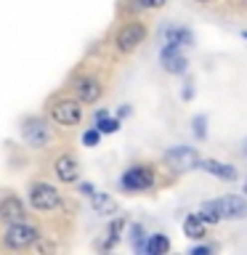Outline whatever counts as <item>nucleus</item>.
I'll return each instance as SVG.
<instances>
[{
  "mask_svg": "<svg viewBox=\"0 0 247 255\" xmlns=\"http://www.w3.org/2000/svg\"><path fill=\"white\" fill-rule=\"evenodd\" d=\"M205 223H218L223 218H247V199L239 194H226L218 199H207L199 207Z\"/></svg>",
  "mask_w": 247,
  "mask_h": 255,
  "instance_id": "obj_1",
  "label": "nucleus"
},
{
  "mask_svg": "<svg viewBox=\"0 0 247 255\" xmlns=\"http://www.w3.org/2000/svg\"><path fill=\"white\" fill-rule=\"evenodd\" d=\"M48 117L61 128H75V125H80V120H83V101H80L77 96L75 99H69V96L53 99L48 104Z\"/></svg>",
  "mask_w": 247,
  "mask_h": 255,
  "instance_id": "obj_2",
  "label": "nucleus"
},
{
  "mask_svg": "<svg viewBox=\"0 0 247 255\" xmlns=\"http://www.w3.org/2000/svg\"><path fill=\"white\" fill-rule=\"evenodd\" d=\"M43 237L37 226H32L27 221H16V223H5L3 231V247L5 250H27Z\"/></svg>",
  "mask_w": 247,
  "mask_h": 255,
  "instance_id": "obj_3",
  "label": "nucleus"
},
{
  "mask_svg": "<svg viewBox=\"0 0 247 255\" xmlns=\"http://www.w3.org/2000/svg\"><path fill=\"white\" fill-rule=\"evenodd\" d=\"M29 207L37 213H53L56 207H61L59 189L48 181H35L29 186Z\"/></svg>",
  "mask_w": 247,
  "mask_h": 255,
  "instance_id": "obj_4",
  "label": "nucleus"
},
{
  "mask_svg": "<svg viewBox=\"0 0 247 255\" xmlns=\"http://www.w3.org/2000/svg\"><path fill=\"white\" fill-rule=\"evenodd\" d=\"M143 40H146V27H143L141 21H127L120 27L117 37H115V45H117V51H123V53H133Z\"/></svg>",
  "mask_w": 247,
  "mask_h": 255,
  "instance_id": "obj_5",
  "label": "nucleus"
},
{
  "mask_svg": "<svg viewBox=\"0 0 247 255\" xmlns=\"http://www.w3.org/2000/svg\"><path fill=\"white\" fill-rule=\"evenodd\" d=\"M120 183H123L125 191H146V189L154 186V173H151V167H146V165H133L123 173Z\"/></svg>",
  "mask_w": 247,
  "mask_h": 255,
  "instance_id": "obj_6",
  "label": "nucleus"
},
{
  "mask_svg": "<svg viewBox=\"0 0 247 255\" xmlns=\"http://www.w3.org/2000/svg\"><path fill=\"white\" fill-rule=\"evenodd\" d=\"M21 135H24V141L29 143V146H35V149H43L48 146V141H51V130H48V125H45V120H40V117H27L21 123Z\"/></svg>",
  "mask_w": 247,
  "mask_h": 255,
  "instance_id": "obj_7",
  "label": "nucleus"
},
{
  "mask_svg": "<svg viewBox=\"0 0 247 255\" xmlns=\"http://www.w3.org/2000/svg\"><path fill=\"white\" fill-rule=\"evenodd\" d=\"M0 221L3 223L27 221V205H24V199L16 197V194H3L0 197Z\"/></svg>",
  "mask_w": 247,
  "mask_h": 255,
  "instance_id": "obj_8",
  "label": "nucleus"
},
{
  "mask_svg": "<svg viewBox=\"0 0 247 255\" xmlns=\"http://www.w3.org/2000/svg\"><path fill=\"white\" fill-rule=\"evenodd\" d=\"M72 91H75V96L83 104H96L101 99V83L91 75H80L75 77V83H72Z\"/></svg>",
  "mask_w": 247,
  "mask_h": 255,
  "instance_id": "obj_9",
  "label": "nucleus"
},
{
  "mask_svg": "<svg viewBox=\"0 0 247 255\" xmlns=\"http://www.w3.org/2000/svg\"><path fill=\"white\" fill-rule=\"evenodd\" d=\"M53 175L61 183H75L80 178V162L75 154H59L53 159Z\"/></svg>",
  "mask_w": 247,
  "mask_h": 255,
  "instance_id": "obj_10",
  "label": "nucleus"
},
{
  "mask_svg": "<svg viewBox=\"0 0 247 255\" xmlns=\"http://www.w3.org/2000/svg\"><path fill=\"white\" fill-rule=\"evenodd\" d=\"M167 162H173L175 167H181V170H191V167H199V154L194 149H189V146H175L167 151Z\"/></svg>",
  "mask_w": 247,
  "mask_h": 255,
  "instance_id": "obj_11",
  "label": "nucleus"
},
{
  "mask_svg": "<svg viewBox=\"0 0 247 255\" xmlns=\"http://www.w3.org/2000/svg\"><path fill=\"white\" fill-rule=\"evenodd\" d=\"M162 67L167 72H173V75L186 72V59H183V53H181V45H165V51H162Z\"/></svg>",
  "mask_w": 247,
  "mask_h": 255,
  "instance_id": "obj_12",
  "label": "nucleus"
},
{
  "mask_svg": "<svg viewBox=\"0 0 247 255\" xmlns=\"http://www.w3.org/2000/svg\"><path fill=\"white\" fill-rule=\"evenodd\" d=\"M199 167H202L205 173L215 175V178H223V181H234V178H237V170H234V165L218 162V159H202V162H199Z\"/></svg>",
  "mask_w": 247,
  "mask_h": 255,
  "instance_id": "obj_13",
  "label": "nucleus"
},
{
  "mask_svg": "<svg viewBox=\"0 0 247 255\" xmlns=\"http://www.w3.org/2000/svg\"><path fill=\"white\" fill-rule=\"evenodd\" d=\"M165 43L167 45H191V32L186 27H167L165 29Z\"/></svg>",
  "mask_w": 247,
  "mask_h": 255,
  "instance_id": "obj_14",
  "label": "nucleus"
},
{
  "mask_svg": "<svg viewBox=\"0 0 247 255\" xmlns=\"http://www.w3.org/2000/svg\"><path fill=\"white\" fill-rule=\"evenodd\" d=\"M183 234H186L189 239H202L205 237V221L202 215H189L186 221H183Z\"/></svg>",
  "mask_w": 247,
  "mask_h": 255,
  "instance_id": "obj_15",
  "label": "nucleus"
},
{
  "mask_svg": "<svg viewBox=\"0 0 247 255\" xmlns=\"http://www.w3.org/2000/svg\"><path fill=\"white\" fill-rule=\"evenodd\" d=\"M91 205H93V210L99 213V215H112V213L117 210L115 199H112L109 194H99V191H93V197H91Z\"/></svg>",
  "mask_w": 247,
  "mask_h": 255,
  "instance_id": "obj_16",
  "label": "nucleus"
},
{
  "mask_svg": "<svg viewBox=\"0 0 247 255\" xmlns=\"http://www.w3.org/2000/svg\"><path fill=\"white\" fill-rule=\"evenodd\" d=\"M143 250H146L149 255H167L170 253V239H167L165 234H151Z\"/></svg>",
  "mask_w": 247,
  "mask_h": 255,
  "instance_id": "obj_17",
  "label": "nucleus"
},
{
  "mask_svg": "<svg viewBox=\"0 0 247 255\" xmlns=\"http://www.w3.org/2000/svg\"><path fill=\"white\" fill-rule=\"evenodd\" d=\"M123 226H125V221H123V218H115V223H112L109 231H107V242L101 245L104 250H109V247L117 245V237H120V231H123Z\"/></svg>",
  "mask_w": 247,
  "mask_h": 255,
  "instance_id": "obj_18",
  "label": "nucleus"
},
{
  "mask_svg": "<svg viewBox=\"0 0 247 255\" xmlns=\"http://www.w3.org/2000/svg\"><path fill=\"white\" fill-rule=\"evenodd\" d=\"M96 128H99L101 133H117V130H120V120H117V117L104 115V117L96 120Z\"/></svg>",
  "mask_w": 247,
  "mask_h": 255,
  "instance_id": "obj_19",
  "label": "nucleus"
},
{
  "mask_svg": "<svg viewBox=\"0 0 247 255\" xmlns=\"http://www.w3.org/2000/svg\"><path fill=\"white\" fill-rule=\"evenodd\" d=\"M99 141H101V130H99V128H91V130L83 133V143H85V146H96Z\"/></svg>",
  "mask_w": 247,
  "mask_h": 255,
  "instance_id": "obj_20",
  "label": "nucleus"
},
{
  "mask_svg": "<svg viewBox=\"0 0 247 255\" xmlns=\"http://www.w3.org/2000/svg\"><path fill=\"white\" fill-rule=\"evenodd\" d=\"M130 237H133V247H135V250H143V247H146V245H143V229L138 226V223L133 226Z\"/></svg>",
  "mask_w": 247,
  "mask_h": 255,
  "instance_id": "obj_21",
  "label": "nucleus"
},
{
  "mask_svg": "<svg viewBox=\"0 0 247 255\" xmlns=\"http://www.w3.org/2000/svg\"><path fill=\"white\" fill-rule=\"evenodd\" d=\"M194 133H197V138H205V117L194 120Z\"/></svg>",
  "mask_w": 247,
  "mask_h": 255,
  "instance_id": "obj_22",
  "label": "nucleus"
},
{
  "mask_svg": "<svg viewBox=\"0 0 247 255\" xmlns=\"http://www.w3.org/2000/svg\"><path fill=\"white\" fill-rule=\"evenodd\" d=\"M138 3H141L143 8H162L167 0H138Z\"/></svg>",
  "mask_w": 247,
  "mask_h": 255,
  "instance_id": "obj_23",
  "label": "nucleus"
},
{
  "mask_svg": "<svg viewBox=\"0 0 247 255\" xmlns=\"http://www.w3.org/2000/svg\"><path fill=\"white\" fill-rule=\"evenodd\" d=\"M80 191H83L85 197H93V191H96V189H93V183H80Z\"/></svg>",
  "mask_w": 247,
  "mask_h": 255,
  "instance_id": "obj_24",
  "label": "nucleus"
},
{
  "mask_svg": "<svg viewBox=\"0 0 247 255\" xmlns=\"http://www.w3.org/2000/svg\"><path fill=\"white\" fill-rule=\"evenodd\" d=\"M210 253V247H191V255H205Z\"/></svg>",
  "mask_w": 247,
  "mask_h": 255,
  "instance_id": "obj_25",
  "label": "nucleus"
},
{
  "mask_svg": "<svg viewBox=\"0 0 247 255\" xmlns=\"http://www.w3.org/2000/svg\"><path fill=\"white\" fill-rule=\"evenodd\" d=\"M197 3H210V0H197Z\"/></svg>",
  "mask_w": 247,
  "mask_h": 255,
  "instance_id": "obj_26",
  "label": "nucleus"
},
{
  "mask_svg": "<svg viewBox=\"0 0 247 255\" xmlns=\"http://www.w3.org/2000/svg\"><path fill=\"white\" fill-rule=\"evenodd\" d=\"M242 37H245V40H247V32H242Z\"/></svg>",
  "mask_w": 247,
  "mask_h": 255,
  "instance_id": "obj_27",
  "label": "nucleus"
},
{
  "mask_svg": "<svg viewBox=\"0 0 247 255\" xmlns=\"http://www.w3.org/2000/svg\"><path fill=\"white\" fill-rule=\"evenodd\" d=\"M245 154H247V141H245Z\"/></svg>",
  "mask_w": 247,
  "mask_h": 255,
  "instance_id": "obj_28",
  "label": "nucleus"
},
{
  "mask_svg": "<svg viewBox=\"0 0 247 255\" xmlns=\"http://www.w3.org/2000/svg\"><path fill=\"white\" fill-rule=\"evenodd\" d=\"M245 191H247V183H245Z\"/></svg>",
  "mask_w": 247,
  "mask_h": 255,
  "instance_id": "obj_29",
  "label": "nucleus"
}]
</instances>
